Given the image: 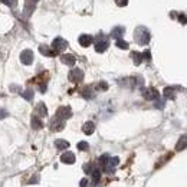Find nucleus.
<instances>
[{"instance_id": "1", "label": "nucleus", "mask_w": 187, "mask_h": 187, "mask_svg": "<svg viewBox=\"0 0 187 187\" xmlns=\"http://www.w3.org/2000/svg\"><path fill=\"white\" fill-rule=\"evenodd\" d=\"M134 37H135V42H137L138 45H147L150 42V37L151 36H150L148 29L140 26V28H137L135 32H134Z\"/></svg>"}, {"instance_id": "2", "label": "nucleus", "mask_w": 187, "mask_h": 187, "mask_svg": "<svg viewBox=\"0 0 187 187\" xmlns=\"http://www.w3.org/2000/svg\"><path fill=\"white\" fill-rule=\"evenodd\" d=\"M52 49H53V52L56 55L61 53V52H63V50L68 48V42L65 40V39H62V37H56L53 42H52V46H50Z\"/></svg>"}, {"instance_id": "3", "label": "nucleus", "mask_w": 187, "mask_h": 187, "mask_svg": "<svg viewBox=\"0 0 187 187\" xmlns=\"http://www.w3.org/2000/svg\"><path fill=\"white\" fill-rule=\"evenodd\" d=\"M108 46H109V42L108 39L104 36V35H101L100 39H96V43H95V50L96 52H105V50L108 49Z\"/></svg>"}, {"instance_id": "4", "label": "nucleus", "mask_w": 187, "mask_h": 187, "mask_svg": "<svg viewBox=\"0 0 187 187\" xmlns=\"http://www.w3.org/2000/svg\"><path fill=\"white\" fill-rule=\"evenodd\" d=\"M118 164H120V158L118 157H109L108 163L102 167V170H104L105 173H114V170H115V167L118 166Z\"/></svg>"}, {"instance_id": "5", "label": "nucleus", "mask_w": 187, "mask_h": 187, "mask_svg": "<svg viewBox=\"0 0 187 187\" xmlns=\"http://www.w3.org/2000/svg\"><path fill=\"white\" fill-rule=\"evenodd\" d=\"M142 96H144L147 101H154V100H158L160 94H158V91L154 89V88H144V89H142Z\"/></svg>"}, {"instance_id": "6", "label": "nucleus", "mask_w": 187, "mask_h": 187, "mask_svg": "<svg viewBox=\"0 0 187 187\" xmlns=\"http://www.w3.org/2000/svg\"><path fill=\"white\" fill-rule=\"evenodd\" d=\"M83 79V71H81L79 68H75L69 72V81L74 83H79Z\"/></svg>"}, {"instance_id": "7", "label": "nucleus", "mask_w": 187, "mask_h": 187, "mask_svg": "<svg viewBox=\"0 0 187 187\" xmlns=\"http://www.w3.org/2000/svg\"><path fill=\"white\" fill-rule=\"evenodd\" d=\"M55 117H58V118H61V120H68V118H71L72 117V111L69 107H61V108L56 111V115Z\"/></svg>"}, {"instance_id": "8", "label": "nucleus", "mask_w": 187, "mask_h": 187, "mask_svg": "<svg viewBox=\"0 0 187 187\" xmlns=\"http://www.w3.org/2000/svg\"><path fill=\"white\" fill-rule=\"evenodd\" d=\"M63 127H65V121L63 120L58 118V117L52 118V121H50V130L52 131H61V130H63Z\"/></svg>"}, {"instance_id": "9", "label": "nucleus", "mask_w": 187, "mask_h": 187, "mask_svg": "<svg viewBox=\"0 0 187 187\" xmlns=\"http://www.w3.org/2000/svg\"><path fill=\"white\" fill-rule=\"evenodd\" d=\"M20 61L25 65H30V63L33 62V52L32 50H23L20 55Z\"/></svg>"}, {"instance_id": "10", "label": "nucleus", "mask_w": 187, "mask_h": 187, "mask_svg": "<svg viewBox=\"0 0 187 187\" xmlns=\"http://www.w3.org/2000/svg\"><path fill=\"white\" fill-rule=\"evenodd\" d=\"M61 161L65 163V164H74L75 163V154L71 151H66L61 155Z\"/></svg>"}, {"instance_id": "11", "label": "nucleus", "mask_w": 187, "mask_h": 187, "mask_svg": "<svg viewBox=\"0 0 187 187\" xmlns=\"http://www.w3.org/2000/svg\"><path fill=\"white\" fill-rule=\"evenodd\" d=\"M61 61H62V63L68 65V66H74L75 62H76V59H75L74 55H69V53L62 55V56H61Z\"/></svg>"}, {"instance_id": "12", "label": "nucleus", "mask_w": 187, "mask_h": 187, "mask_svg": "<svg viewBox=\"0 0 187 187\" xmlns=\"http://www.w3.org/2000/svg\"><path fill=\"white\" fill-rule=\"evenodd\" d=\"M92 42H94V37H92L91 35H81V36H79V43H81V46H83V48L89 46Z\"/></svg>"}, {"instance_id": "13", "label": "nucleus", "mask_w": 187, "mask_h": 187, "mask_svg": "<svg viewBox=\"0 0 187 187\" xmlns=\"http://www.w3.org/2000/svg\"><path fill=\"white\" fill-rule=\"evenodd\" d=\"M35 112H36L37 117H46V115H48V109H46V105L43 104V102L37 104V105H36V109H35Z\"/></svg>"}, {"instance_id": "14", "label": "nucleus", "mask_w": 187, "mask_h": 187, "mask_svg": "<svg viewBox=\"0 0 187 187\" xmlns=\"http://www.w3.org/2000/svg\"><path fill=\"white\" fill-rule=\"evenodd\" d=\"M82 131L87 134V135H91V134L95 131V124H94V122H91V121H88V122H85V124H83Z\"/></svg>"}, {"instance_id": "15", "label": "nucleus", "mask_w": 187, "mask_h": 187, "mask_svg": "<svg viewBox=\"0 0 187 187\" xmlns=\"http://www.w3.org/2000/svg\"><path fill=\"white\" fill-rule=\"evenodd\" d=\"M124 32H125V29L124 28H121V26H118V28H114V30L111 32V36L114 37V39H121L122 37V35H124Z\"/></svg>"}, {"instance_id": "16", "label": "nucleus", "mask_w": 187, "mask_h": 187, "mask_svg": "<svg viewBox=\"0 0 187 187\" xmlns=\"http://www.w3.org/2000/svg\"><path fill=\"white\" fill-rule=\"evenodd\" d=\"M39 50H40V53L46 55V56H55V55H56L53 52V49H52V48H49V46H46V45L39 46Z\"/></svg>"}, {"instance_id": "17", "label": "nucleus", "mask_w": 187, "mask_h": 187, "mask_svg": "<svg viewBox=\"0 0 187 187\" xmlns=\"http://www.w3.org/2000/svg\"><path fill=\"white\" fill-rule=\"evenodd\" d=\"M42 127H43V124H42L40 118H39L37 115L32 117V128H33V130H40Z\"/></svg>"}, {"instance_id": "18", "label": "nucleus", "mask_w": 187, "mask_h": 187, "mask_svg": "<svg viewBox=\"0 0 187 187\" xmlns=\"http://www.w3.org/2000/svg\"><path fill=\"white\" fill-rule=\"evenodd\" d=\"M164 98H167V100H174L176 98V89L174 88L167 87L166 89H164Z\"/></svg>"}, {"instance_id": "19", "label": "nucleus", "mask_w": 187, "mask_h": 187, "mask_svg": "<svg viewBox=\"0 0 187 187\" xmlns=\"http://www.w3.org/2000/svg\"><path fill=\"white\" fill-rule=\"evenodd\" d=\"M187 148V135H183V137L179 140V142H177V146H176V150L177 151H181V150Z\"/></svg>"}, {"instance_id": "20", "label": "nucleus", "mask_w": 187, "mask_h": 187, "mask_svg": "<svg viewBox=\"0 0 187 187\" xmlns=\"http://www.w3.org/2000/svg\"><path fill=\"white\" fill-rule=\"evenodd\" d=\"M91 177H92V183L94 184L98 183V181L101 180V170L100 168H94L92 173H91Z\"/></svg>"}, {"instance_id": "21", "label": "nucleus", "mask_w": 187, "mask_h": 187, "mask_svg": "<svg viewBox=\"0 0 187 187\" xmlns=\"http://www.w3.org/2000/svg\"><path fill=\"white\" fill-rule=\"evenodd\" d=\"M81 94H82V96L83 98H87V100H91V98H94V91H92L89 87H87V88H83L82 91H81Z\"/></svg>"}, {"instance_id": "22", "label": "nucleus", "mask_w": 187, "mask_h": 187, "mask_svg": "<svg viewBox=\"0 0 187 187\" xmlns=\"http://www.w3.org/2000/svg\"><path fill=\"white\" fill-rule=\"evenodd\" d=\"M55 147L58 150H66L69 147V142L65 141V140H56L55 141Z\"/></svg>"}, {"instance_id": "23", "label": "nucleus", "mask_w": 187, "mask_h": 187, "mask_svg": "<svg viewBox=\"0 0 187 187\" xmlns=\"http://www.w3.org/2000/svg\"><path fill=\"white\" fill-rule=\"evenodd\" d=\"M131 58L134 59V63H135V65H140V63L142 62V53L133 52V53H131Z\"/></svg>"}, {"instance_id": "24", "label": "nucleus", "mask_w": 187, "mask_h": 187, "mask_svg": "<svg viewBox=\"0 0 187 187\" xmlns=\"http://www.w3.org/2000/svg\"><path fill=\"white\" fill-rule=\"evenodd\" d=\"M108 158H109L108 154H104V155H101V157H100V160H98V164L101 166V168H102V167H104L105 164L108 163Z\"/></svg>"}, {"instance_id": "25", "label": "nucleus", "mask_w": 187, "mask_h": 187, "mask_svg": "<svg viewBox=\"0 0 187 187\" xmlns=\"http://www.w3.org/2000/svg\"><path fill=\"white\" fill-rule=\"evenodd\" d=\"M117 46H118L120 49H128V43L125 40H122V39H118V40H117Z\"/></svg>"}, {"instance_id": "26", "label": "nucleus", "mask_w": 187, "mask_h": 187, "mask_svg": "<svg viewBox=\"0 0 187 187\" xmlns=\"http://www.w3.org/2000/svg\"><path fill=\"white\" fill-rule=\"evenodd\" d=\"M23 96H25V100L32 101L33 100V91H32V89H28V91L23 92Z\"/></svg>"}, {"instance_id": "27", "label": "nucleus", "mask_w": 187, "mask_h": 187, "mask_svg": "<svg viewBox=\"0 0 187 187\" xmlns=\"http://www.w3.org/2000/svg\"><path fill=\"white\" fill-rule=\"evenodd\" d=\"M89 148V144L85 141H81L78 142V150H81V151H87V150Z\"/></svg>"}, {"instance_id": "28", "label": "nucleus", "mask_w": 187, "mask_h": 187, "mask_svg": "<svg viewBox=\"0 0 187 187\" xmlns=\"http://www.w3.org/2000/svg\"><path fill=\"white\" fill-rule=\"evenodd\" d=\"M92 170H94V166H92L91 163H88V164H85V166H83V171H85L87 174H91Z\"/></svg>"}, {"instance_id": "29", "label": "nucleus", "mask_w": 187, "mask_h": 187, "mask_svg": "<svg viewBox=\"0 0 187 187\" xmlns=\"http://www.w3.org/2000/svg\"><path fill=\"white\" fill-rule=\"evenodd\" d=\"M88 183H89V180L88 179H82L81 180V183H79V187H88Z\"/></svg>"}, {"instance_id": "30", "label": "nucleus", "mask_w": 187, "mask_h": 187, "mask_svg": "<svg viewBox=\"0 0 187 187\" xmlns=\"http://www.w3.org/2000/svg\"><path fill=\"white\" fill-rule=\"evenodd\" d=\"M179 20H180V23L186 25V23H187V17H186V15H180V16H179Z\"/></svg>"}, {"instance_id": "31", "label": "nucleus", "mask_w": 187, "mask_h": 187, "mask_svg": "<svg viewBox=\"0 0 187 187\" xmlns=\"http://www.w3.org/2000/svg\"><path fill=\"white\" fill-rule=\"evenodd\" d=\"M3 3H7V6H10V7H13L15 6V3H16V0H2Z\"/></svg>"}, {"instance_id": "32", "label": "nucleus", "mask_w": 187, "mask_h": 187, "mask_svg": "<svg viewBox=\"0 0 187 187\" xmlns=\"http://www.w3.org/2000/svg\"><path fill=\"white\" fill-rule=\"evenodd\" d=\"M142 59H147V61H150V59H151V55H150L148 50H146V52L142 53Z\"/></svg>"}, {"instance_id": "33", "label": "nucleus", "mask_w": 187, "mask_h": 187, "mask_svg": "<svg viewBox=\"0 0 187 187\" xmlns=\"http://www.w3.org/2000/svg\"><path fill=\"white\" fill-rule=\"evenodd\" d=\"M37 180H39V176H33V177L29 180V183L30 184H35V183H37Z\"/></svg>"}, {"instance_id": "34", "label": "nucleus", "mask_w": 187, "mask_h": 187, "mask_svg": "<svg viewBox=\"0 0 187 187\" xmlns=\"http://www.w3.org/2000/svg\"><path fill=\"white\" fill-rule=\"evenodd\" d=\"M127 3H128V0H117V4L118 6H125Z\"/></svg>"}, {"instance_id": "35", "label": "nucleus", "mask_w": 187, "mask_h": 187, "mask_svg": "<svg viewBox=\"0 0 187 187\" xmlns=\"http://www.w3.org/2000/svg\"><path fill=\"white\" fill-rule=\"evenodd\" d=\"M100 88L102 89V91H105V89L108 88V85H107V82H100Z\"/></svg>"}, {"instance_id": "36", "label": "nucleus", "mask_w": 187, "mask_h": 187, "mask_svg": "<svg viewBox=\"0 0 187 187\" xmlns=\"http://www.w3.org/2000/svg\"><path fill=\"white\" fill-rule=\"evenodd\" d=\"M6 115H7V112L3 111V109H0V118H4Z\"/></svg>"}]
</instances>
